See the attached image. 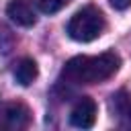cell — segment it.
<instances>
[{
    "label": "cell",
    "instance_id": "obj_1",
    "mask_svg": "<svg viewBox=\"0 0 131 131\" xmlns=\"http://www.w3.org/2000/svg\"><path fill=\"white\" fill-rule=\"evenodd\" d=\"M121 68V57L115 51L98 55H76L66 61L61 80L68 84H98L115 76Z\"/></svg>",
    "mask_w": 131,
    "mask_h": 131
},
{
    "label": "cell",
    "instance_id": "obj_2",
    "mask_svg": "<svg viewBox=\"0 0 131 131\" xmlns=\"http://www.w3.org/2000/svg\"><path fill=\"white\" fill-rule=\"evenodd\" d=\"M106 29V20L100 8L86 4L82 6L68 23V35L78 43H90L96 37H100Z\"/></svg>",
    "mask_w": 131,
    "mask_h": 131
},
{
    "label": "cell",
    "instance_id": "obj_3",
    "mask_svg": "<svg viewBox=\"0 0 131 131\" xmlns=\"http://www.w3.org/2000/svg\"><path fill=\"white\" fill-rule=\"evenodd\" d=\"M31 111L23 102H0V129L4 131H18L29 127Z\"/></svg>",
    "mask_w": 131,
    "mask_h": 131
},
{
    "label": "cell",
    "instance_id": "obj_4",
    "mask_svg": "<svg viewBox=\"0 0 131 131\" xmlns=\"http://www.w3.org/2000/svg\"><path fill=\"white\" fill-rule=\"evenodd\" d=\"M96 113H98L96 102L88 96H82L70 113V123L74 127H80V129H90L96 121Z\"/></svg>",
    "mask_w": 131,
    "mask_h": 131
},
{
    "label": "cell",
    "instance_id": "obj_5",
    "mask_svg": "<svg viewBox=\"0 0 131 131\" xmlns=\"http://www.w3.org/2000/svg\"><path fill=\"white\" fill-rule=\"evenodd\" d=\"M108 108L113 119L119 121V125L131 127V92H127L125 88L117 90L108 100Z\"/></svg>",
    "mask_w": 131,
    "mask_h": 131
},
{
    "label": "cell",
    "instance_id": "obj_6",
    "mask_svg": "<svg viewBox=\"0 0 131 131\" xmlns=\"http://www.w3.org/2000/svg\"><path fill=\"white\" fill-rule=\"evenodd\" d=\"M6 14L18 27H33L37 23V14L31 0H10L6 6Z\"/></svg>",
    "mask_w": 131,
    "mask_h": 131
},
{
    "label": "cell",
    "instance_id": "obj_7",
    "mask_svg": "<svg viewBox=\"0 0 131 131\" xmlns=\"http://www.w3.org/2000/svg\"><path fill=\"white\" fill-rule=\"evenodd\" d=\"M39 76V68L35 63V59L31 57H23L16 66H14V80L20 86H31Z\"/></svg>",
    "mask_w": 131,
    "mask_h": 131
},
{
    "label": "cell",
    "instance_id": "obj_8",
    "mask_svg": "<svg viewBox=\"0 0 131 131\" xmlns=\"http://www.w3.org/2000/svg\"><path fill=\"white\" fill-rule=\"evenodd\" d=\"M72 0H37V6H39V10L41 12H45V14H55V12H59L63 6H68Z\"/></svg>",
    "mask_w": 131,
    "mask_h": 131
},
{
    "label": "cell",
    "instance_id": "obj_9",
    "mask_svg": "<svg viewBox=\"0 0 131 131\" xmlns=\"http://www.w3.org/2000/svg\"><path fill=\"white\" fill-rule=\"evenodd\" d=\"M115 10H127L131 6V0H108Z\"/></svg>",
    "mask_w": 131,
    "mask_h": 131
}]
</instances>
